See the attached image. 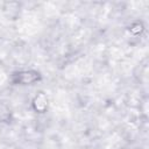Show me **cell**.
Wrapping results in <instances>:
<instances>
[{
    "label": "cell",
    "instance_id": "6da1fadb",
    "mask_svg": "<svg viewBox=\"0 0 149 149\" xmlns=\"http://www.w3.org/2000/svg\"><path fill=\"white\" fill-rule=\"evenodd\" d=\"M42 80V73L35 69L16 70L10 74V83L16 86H33Z\"/></svg>",
    "mask_w": 149,
    "mask_h": 149
},
{
    "label": "cell",
    "instance_id": "7a4b0ae2",
    "mask_svg": "<svg viewBox=\"0 0 149 149\" xmlns=\"http://www.w3.org/2000/svg\"><path fill=\"white\" fill-rule=\"evenodd\" d=\"M31 109L36 114H45L49 111V98L45 92H37L31 99Z\"/></svg>",
    "mask_w": 149,
    "mask_h": 149
},
{
    "label": "cell",
    "instance_id": "3957f363",
    "mask_svg": "<svg viewBox=\"0 0 149 149\" xmlns=\"http://www.w3.org/2000/svg\"><path fill=\"white\" fill-rule=\"evenodd\" d=\"M13 121V111L10 108V106L0 100V123H5L8 125Z\"/></svg>",
    "mask_w": 149,
    "mask_h": 149
},
{
    "label": "cell",
    "instance_id": "277c9868",
    "mask_svg": "<svg viewBox=\"0 0 149 149\" xmlns=\"http://www.w3.org/2000/svg\"><path fill=\"white\" fill-rule=\"evenodd\" d=\"M143 30H144V26L142 21H135L129 26V31L133 35H141Z\"/></svg>",
    "mask_w": 149,
    "mask_h": 149
}]
</instances>
